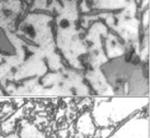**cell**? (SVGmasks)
Here are the masks:
<instances>
[{"label": "cell", "mask_w": 150, "mask_h": 138, "mask_svg": "<svg viewBox=\"0 0 150 138\" xmlns=\"http://www.w3.org/2000/svg\"><path fill=\"white\" fill-rule=\"evenodd\" d=\"M13 52V47L11 43L8 41V38L4 33V31L0 29V53H6L10 54Z\"/></svg>", "instance_id": "6da1fadb"}, {"label": "cell", "mask_w": 150, "mask_h": 138, "mask_svg": "<svg viewBox=\"0 0 150 138\" xmlns=\"http://www.w3.org/2000/svg\"><path fill=\"white\" fill-rule=\"evenodd\" d=\"M22 135H23V138H42L38 134L34 133L32 130H25Z\"/></svg>", "instance_id": "7a4b0ae2"}]
</instances>
